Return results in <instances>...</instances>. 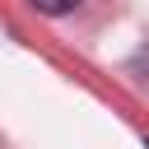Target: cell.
<instances>
[{"label":"cell","instance_id":"cell-1","mask_svg":"<svg viewBox=\"0 0 149 149\" xmlns=\"http://www.w3.org/2000/svg\"><path fill=\"white\" fill-rule=\"evenodd\" d=\"M74 5H79V0H33V9H37V14H51V19H56V14H70Z\"/></svg>","mask_w":149,"mask_h":149}]
</instances>
